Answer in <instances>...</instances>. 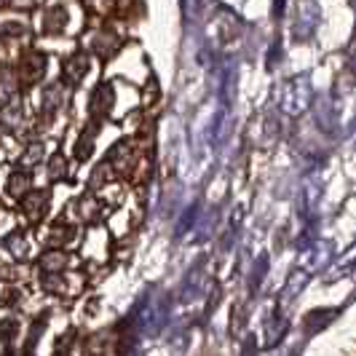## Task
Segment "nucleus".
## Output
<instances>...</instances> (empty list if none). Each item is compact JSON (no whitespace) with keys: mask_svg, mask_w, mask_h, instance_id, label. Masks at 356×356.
I'll list each match as a JSON object with an SVG mask.
<instances>
[{"mask_svg":"<svg viewBox=\"0 0 356 356\" xmlns=\"http://www.w3.org/2000/svg\"><path fill=\"white\" fill-rule=\"evenodd\" d=\"M163 321H166V300H161L153 292L140 298V303L134 308V327L143 335H156L163 327Z\"/></svg>","mask_w":356,"mask_h":356,"instance_id":"nucleus-1","label":"nucleus"},{"mask_svg":"<svg viewBox=\"0 0 356 356\" xmlns=\"http://www.w3.org/2000/svg\"><path fill=\"white\" fill-rule=\"evenodd\" d=\"M348 54H351V65L356 67V40L351 43V51H348Z\"/></svg>","mask_w":356,"mask_h":356,"instance_id":"nucleus-3","label":"nucleus"},{"mask_svg":"<svg viewBox=\"0 0 356 356\" xmlns=\"http://www.w3.org/2000/svg\"><path fill=\"white\" fill-rule=\"evenodd\" d=\"M311 99H314V91L308 86V78L300 75L295 81H286L284 89H282V107L289 115H300L311 107Z\"/></svg>","mask_w":356,"mask_h":356,"instance_id":"nucleus-2","label":"nucleus"}]
</instances>
